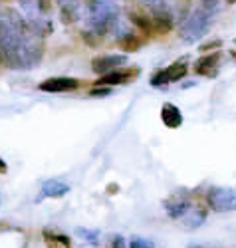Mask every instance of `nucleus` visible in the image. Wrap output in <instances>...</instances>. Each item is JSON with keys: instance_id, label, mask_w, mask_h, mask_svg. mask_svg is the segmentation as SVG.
I'll list each match as a JSON object with an SVG mask.
<instances>
[{"instance_id": "b1692460", "label": "nucleus", "mask_w": 236, "mask_h": 248, "mask_svg": "<svg viewBox=\"0 0 236 248\" xmlns=\"http://www.w3.org/2000/svg\"><path fill=\"white\" fill-rule=\"evenodd\" d=\"M76 2H78V0H68V2H63V4H68V6H74V8H76ZM83 2H88V4H92V2H94V0H83Z\"/></svg>"}, {"instance_id": "4468645a", "label": "nucleus", "mask_w": 236, "mask_h": 248, "mask_svg": "<svg viewBox=\"0 0 236 248\" xmlns=\"http://www.w3.org/2000/svg\"><path fill=\"white\" fill-rule=\"evenodd\" d=\"M42 236H44L48 248H72V240L68 234L52 231V229H44L42 231Z\"/></svg>"}, {"instance_id": "5701e85b", "label": "nucleus", "mask_w": 236, "mask_h": 248, "mask_svg": "<svg viewBox=\"0 0 236 248\" xmlns=\"http://www.w3.org/2000/svg\"><path fill=\"white\" fill-rule=\"evenodd\" d=\"M18 2L22 4V6H26V8H32L34 6V0H18Z\"/></svg>"}, {"instance_id": "bb28decb", "label": "nucleus", "mask_w": 236, "mask_h": 248, "mask_svg": "<svg viewBox=\"0 0 236 248\" xmlns=\"http://www.w3.org/2000/svg\"><path fill=\"white\" fill-rule=\"evenodd\" d=\"M0 204H2V197H0Z\"/></svg>"}, {"instance_id": "a211bd4d", "label": "nucleus", "mask_w": 236, "mask_h": 248, "mask_svg": "<svg viewBox=\"0 0 236 248\" xmlns=\"http://www.w3.org/2000/svg\"><path fill=\"white\" fill-rule=\"evenodd\" d=\"M201 8H205L208 14H214L220 8V0H201Z\"/></svg>"}, {"instance_id": "6ab92c4d", "label": "nucleus", "mask_w": 236, "mask_h": 248, "mask_svg": "<svg viewBox=\"0 0 236 248\" xmlns=\"http://www.w3.org/2000/svg\"><path fill=\"white\" fill-rule=\"evenodd\" d=\"M220 44H222L220 40H214V42H206V44H203V46H201V52H206V50H210V52H212L214 48H219Z\"/></svg>"}, {"instance_id": "20e7f679", "label": "nucleus", "mask_w": 236, "mask_h": 248, "mask_svg": "<svg viewBox=\"0 0 236 248\" xmlns=\"http://www.w3.org/2000/svg\"><path fill=\"white\" fill-rule=\"evenodd\" d=\"M189 72V58H181L177 62H173L171 66L163 68V70H157L153 76H151V86L157 88V90H163V88H169L171 84H177L181 81Z\"/></svg>"}, {"instance_id": "a878e982", "label": "nucleus", "mask_w": 236, "mask_h": 248, "mask_svg": "<svg viewBox=\"0 0 236 248\" xmlns=\"http://www.w3.org/2000/svg\"><path fill=\"white\" fill-rule=\"evenodd\" d=\"M230 54H232V58H234V60H236V52H230Z\"/></svg>"}, {"instance_id": "2eb2a0df", "label": "nucleus", "mask_w": 236, "mask_h": 248, "mask_svg": "<svg viewBox=\"0 0 236 248\" xmlns=\"http://www.w3.org/2000/svg\"><path fill=\"white\" fill-rule=\"evenodd\" d=\"M206 220V211L205 209H199V206H192V209L185 215L183 218V224L187 231H192V229H199V226Z\"/></svg>"}, {"instance_id": "0eeeda50", "label": "nucleus", "mask_w": 236, "mask_h": 248, "mask_svg": "<svg viewBox=\"0 0 236 248\" xmlns=\"http://www.w3.org/2000/svg\"><path fill=\"white\" fill-rule=\"evenodd\" d=\"M127 64V56L125 54H103L92 60V72L95 74H110L113 70H119L121 66Z\"/></svg>"}, {"instance_id": "cd10ccee", "label": "nucleus", "mask_w": 236, "mask_h": 248, "mask_svg": "<svg viewBox=\"0 0 236 248\" xmlns=\"http://www.w3.org/2000/svg\"><path fill=\"white\" fill-rule=\"evenodd\" d=\"M40 2H42V4H44V0H40Z\"/></svg>"}, {"instance_id": "412c9836", "label": "nucleus", "mask_w": 236, "mask_h": 248, "mask_svg": "<svg viewBox=\"0 0 236 248\" xmlns=\"http://www.w3.org/2000/svg\"><path fill=\"white\" fill-rule=\"evenodd\" d=\"M90 93L92 95H110L111 93V88H94Z\"/></svg>"}, {"instance_id": "f257e3e1", "label": "nucleus", "mask_w": 236, "mask_h": 248, "mask_svg": "<svg viewBox=\"0 0 236 248\" xmlns=\"http://www.w3.org/2000/svg\"><path fill=\"white\" fill-rule=\"evenodd\" d=\"M44 56V34L12 8L0 10V60L12 70H30Z\"/></svg>"}, {"instance_id": "6e6552de", "label": "nucleus", "mask_w": 236, "mask_h": 248, "mask_svg": "<svg viewBox=\"0 0 236 248\" xmlns=\"http://www.w3.org/2000/svg\"><path fill=\"white\" fill-rule=\"evenodd\" d=\"M163 206H165V211L171 218L183 220L185 215L192 209V201L189 197H183V195H171L163 201Z\"/></svg>"}, {"instance_id": "4be33fe9", "label": "nucleus", "mask_w": 236, "mask_h": 248, "mask_svg": "<svg viewBox=\"0 0 236 248\" xmlns=\"http://www.w3.org/2000/svg\"><path fill=\"white\" fill-rule=\"evenodd\" d=\"M6 171H8V165L2 157H0V175H6Z\"/></svg>"}, {"instance_id": "f3484780", "label": "nucleus", "mask_w": 236, "mask_h": 248, "mask_svg": "<svg viewBox=\"0 0 236 248\" xmlns=\"http://www.w3.org/2000/svg\"><path fill=\"white\" fill-rule=\"evenodd\" d=\"M127 248H155V244L147 238H141V236H133L127 244Z\"/></svg>"}, {"instance_id": "423d86ee", "label": "nucleus", "mask_w": 236, "mask_h": 248, "mask_svg": "<svg viewBox=\"0 0 236 248\" xmlns=\"http://www.w3.org/2000/svg\"><path fill=\"white\" fill-rule=\"evenodd\" d=\"M139 68L137 66H133V68H125V70H113V72H110V74H105V76H101L97 81H95V88H111V86H123V84H127V81H131V79H135L137 76H139Z\"/></svg>"}, {"instance_id": "9b49d317", "label": "nucleus", "mask_w": 236, "mask_h": 248, "mask_svg": "<svg viewBox=\"0 0 236 248\" xmlns=\"http://www.w3.org/2000/svg\"><path fill=\"white\" fill-rule=\"evenodd\" d=\"M68 193H70V185H66L63 181H58V179H50L42 185L40 199H60Z\"/></svg>"}, {"instance_id": "f03ea898", "label": "nucleus", "mask_w": 236, "mask_h": 248, "mask_svg": "<svg viewBox=\"0 0 236 248\" xmlns=\"http://www.w3.org/2000/svg\"><path fill=\"white\" fill-rule=\"evenodd\" d=\"M119 28V8L113 0H94L88 6V30L83 32L85 40L94 44L107 34H117Z\"/></svg>"}, {"instance_id": "7ed1b4c3", "label": "nucleus", "mask_w": 236, "mask_h": 248, "mask_svg": "<svg viewBox=\"0 0 236 248\" xmlns=\"http://www.w3.org/2000/svg\"><path fill=\"white\" fill-rule=\"evenodd\" d=\"M210 22H212V14H208L205 8H195L192 10L185 20H183V24H181V38H183V42L187 44H195L199 42L201 38H205L210 30Z\"/></svg>"}, {"instance_id": "39448f33", "label": "nucleus", "mask_w": 236, "mask_h": 248, "mask_svg": "<svg viewBox=\"0 0 236 248\" xmlns=\"http://www.w3.org/2000/svg\"><path fill=\"white\" fill-rule=\"evenodd\" d=\"M206 204L214 213L236 211V187H210L206 191Z\"/></svg>"}, {"instance_id": "dca6fc26", "label": "nucleus", "mask_w": 236, "mask_h": 248, "mask_svg": "<svg viewBox=\"0 0 236 248\" xmlns=\"http://www.w3.org/2000/svg\"><path fill=\"white\" fill-rule=\"evenodd\" d=\"M76 234H78L81 240H85L88 244H92V246H97V244H99V231H90V229H76Z\"/></svg>"}, {"instance_id": "aec40b11", "label": "nucleus", "mask_w": 236, "mask_h": 248, "mask_svg": "<svg viewBox=\"0 0 236 248\" xmlns=\"http://www.w3.org/2000/svg\"><path fill=\"white\" fill-rule=\"evenodd\" d=\"M111 248H127V246H125L123 236H119V234H117V236H113V238H111Z\"/></svg>"}, {"instance_id": "f8f14e48", "label": "nucleus", "mask_w": 236, "mask_h": 248, "mask_svg": "<svg viewBox=\"0 0 236 248\" xmlns=\"http://www.w3.org/2000/svg\"><path fill=\"white\" fill-rule=\"evenodd\" d=\"M161 121L169 129H177L183 125V111L175 106V103H163L161 108Z\"/></svg>"}, {"instance_id": "1a4fd4ad", "label": "nucleus", "mask_w": 236, "mask_h": 248, "mask_svg": "<svg viewBox=\"0 0 236 248\" xmlns=\"http://www.w3.org/2000/svg\"><path fill=\"white\" fill-rule=\"evenodd\" d=\"M220 58H222V52H210L201 56L195 62V74L205 78H217L220 70Z\"/></svg>"}, {"instance_id": "9d476101", "label": "nucleus", "mask_w": 236, "mask_h": 248, "mask_svg": "<svg viewBox=\"0 0 236 248\" xmlns=\"http://www.w3.org/2000/svg\"><path fill=\"white\" fill-rule=\"evenodd\" d=\"M42 92H48V93H66V92H76L79 88V79L76 78H50L44 79L42 84L38 86Z\"/></svg>"}, {"instance_id": "ddd939ff", "label": "nucleus", "mask_w": 236, "mask_h": 248, "mask_svg": "<svg viewBox=\"0 0 236 248\" xmlns=\"http://www.w3.org/2000/svg\"><path fill=\"white\" fill-rule=\"evenodd\" d=\"M115 38H117V46L123 52H135V50H139L143 46V38L133 34V32H129V30H125V28H121L115 34Z\"/></svg>"}, {"instance_id": "393cba45", "label": "nucleus", "mask_w": 236, "mask_h": 248, "mask_svg": "<svg viewBox=\"0 0 236 248\" xmlns=\"http://www.w3.org/2000/svg\"><path fill=\"white\" fill-rule=\"evenodd\" d=\"M226 2H228V4H236V0H226Z\"/></svg>"}]
</instances>
